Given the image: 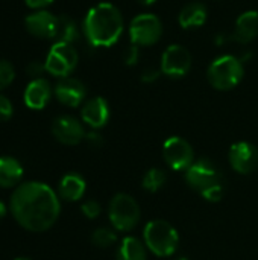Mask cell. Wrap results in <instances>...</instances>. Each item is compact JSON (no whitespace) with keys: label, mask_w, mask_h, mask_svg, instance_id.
Returning <instances> with one entry per match:
<instances>
[{"label":"cell","mask_w":258,"mask_h":260,"mask_svg":"<svg viewBox=\"0 0 258 260\" xmlns=\"http://www.w3.org/2000/svg\"><path fill=\"white\" fill-rule=\"evenodd\" d=\"M85 140H87V143H88L90 146H93V148H100V146L103 145L102 136H100L99 133H96V131L87 133V134H85Z\"/></svg>","instance_id":"31"},{"label":"cell","mask_w":258,"mask_h":260,"mask_svg":"<svg viewBox=\"0 0 258 260\" xmlns=\"http://www.w3.org/2000/svg\"><path fill=\"white\" fill-rule=\"evenodd\" d=\"M9 210L23 229L41 233L53 227L59 218V195L44 183L27 181L17 186L12 192Z\"/></svg>","instance_id":"1"},{"label":"cell","mask_w":258,"mask_h":260,"mask_svg":"<svg viewBox=\"0 0 258 260\" xmlns=\"http://www.w3.org/2000/svg\"><path fill=\"white\" fill-rule=\"evenodd\" d=\"M53 137L62 145H78L85 139V129L82 123L73 116H59L52 123Z\"/></svg>","instance_id":"12"},{"label":"cell","mask_w":258,"mask_h":260,"mask_svg":"<svg viewBox=\"0 0 258 260\" xmlns=\"http://www.w3.org/2000/svg\"><path fill=\"white\" fill-rule=\"evenodd\" d=\"M14 78H15V70L12 64L5 59H0V91L8 85H11Z\"/></svg>","instance_id":"25"},{"label":"cell","mask_w":258,"mask_h":260,"mask_svg":"<svg viewBox=\"0 0 258 260\" xmlns=\"http://www.w3.org/2000/svg\"><path fill=\"white\" fill-rule=\"evenodd\" d=\"M166 181H167L166 172L163 169H160V168H152L144 174V177L141 180V186H143L144 190H148L151 193H155V192H158L160 189L164 187Z\"/></svg>","instance_id":"23"},{"label":"cell","mask_w":258,"mask_h":260,"mask_svg":"<svg viewBox=\"0 0 258 260\" xmlns=\"http://www.w3.org/2000/svg\"><path fill=\"white\" fill-rule=\"evenodd\" d=\"M143 239L146 248L158 257L172 256L179 245L176 229L164 219L149 221L143 230Z\"/></svg>","instance_id":"4"},{"label":"cell","mask_w":258,"mask_h":260,"mask_svg":"<svg viewBox=\"0 0 258 260\" xmlns=\"http://www.w3.org/2000/svg\"><path fill=\"white\" fill-rule=\"evenodd\" d=\"M52 98V87L47 79H32L24 90V104L30 110H43Z\"/></svg>","instance_id":"16"},{"label":"cell","mask_w":258,"mask_h":260,"mask_svg":"<svg viewBox=\"0 0 258 260\" xmlns=\"http://www.w3.org/2000/svg\"><path fill=\"white\" fill-rule=\"evenodd\" d=\"M243 64L239 58L233 55H224L216 58L207 72L210 84L220 91L233 90L243 79Z\"/></svg>","instance_id":"5"},{"label":"cell","mask_w":258,"mask_h":260,"mask_svg":"<svg viewBox=\"0 0 258 260\" xmlns=\"http://www.w3.org/2000/svg\"><path fill=\"white\" fill-rule=\"evenodd\" d=\"M29 34L38 38H55L58 29V17L49 11L38 9L29 14L24 20Z\"/></svg>","instance_id":"13"},{"label":"cell","mask_w":258,"mask_h":260,"mask_svg":"<svg viewBox=\"0 0 258 260\" xmlns=\"http://www.w3.org/2000/svg\"><path fill=\"white\" fill-rule=\"evenodd\" d=\"M91 242L97 248H109L117 242V235H116V232H113L106 227H100L93 232Z\"/></svg>","instance_id":"24"},{"label":"cell","mask_w":258,"mask_h":260,"mask_svg":"<svg viewBox=\"0 0 258 260\" xmlns=\"http://www.w3.org/2000/svg\"><path fill=\"white\" fill-rule=\"evenodd\" d=\"M176 260H189V259H186V257H181V259H176Z\"/></svg>","instance_id":"36"},{"label":"cell","mask_w":258,"mask_h":260,"mask_svg":"<svg viewBox=\"0 0 258 260\" xmlns=\"http://www.w3.org/2000/svg\"><path fill=\"white\" fill-rule=\"evenodd\" d=\"M55 38L61 43H68V44L76 41L79 38V29H78L76 21L68 15H59Z\"/></svg>","instance_id":"22"},{"label":"cell","mask_w":258,"mask_h":260,"mask_svg":"<svg viewBox=\"0 0 258 260\" xmlns=\"http://www.w3.org/2000/svg\"><path fill=\"white\" fill-rule=\"evenodd\" d=\"M84 32L94 47H109L116 44L123 32L122 12L113 3H97L85 15Z\"/></svg>","instance_id":"2"},{"label":"cell","mask_w":258,"mask_h":260,"mask_svg":"<svg viewBox=\"0 0 258 260\" xmlns=\"http://www.w3.org/2000/svg\"><path fill=\"white\" fill-rule=\"evenodd\" d=\"M116 260H146V245L140 239L128 236L120 242Z\"/></svg>","instance_id":"21"},{"label":"cell","mask_w":258,"mask_h":260,"mask_svg":"<svg viewBox=\"0 0 258 260\" xmlns=\"http://www.w3.org/2000/svg\"><path fill=\"white\" fill-rule=\"evenodd\" d=\"M85 180L82 178V175L76 174V172H70V174H65L59 184H58V195L59 198L65 200V201H79L84 193H85Z\"/></svg>","instance_id":"17"},{"label":"cell","mask_w":258,"mask_h":260,"mask_svg":"<svg viewBox=\"0 0 258 260\" xmlns=\"http://www.w3.org/2000/svg\"><path fill=\"white\" fill-rule=\"evenodd\" d=\"M163 34L161 21L154 14H140L132 18L129 24V38L137 46H152Z\"/></svg>","instance_id":"8"},{"label":"cell","mask_w":258,"mask_h":260,"mask_svg":"<svg viewBox=\"0 0 258 260\" xmlns=\"http://www.w3.org/2000/svg\"><path fill=\"white\" fill-rule=\"evenodd\" d=\"M140 5H143V6H151V5H154L157 0H137Z\"/></svg>","instance_id":"34"},{"label":"cell","mask_w":258,"mask_h":260,"mask_svg":"<svg viewBox=\"0 0 258 260\" xmlns=\"http://www.w3.org/2000/svg\"><path fill=\"white\" fill-rule=\"evenodd\" d=\"M160 70L158 69H152V67H149V69H146V70H143V73H141V81L144 82V84H152V82H155L158 78H160Z\"/></svg>","instance_id":"30"},{"label":"cell","mask_w":258,"mask_h":260,"mask_svg":"<svg viewBox=\"0 0 258 260\" xmlns=\"http://www.w3.org/2000/svg\"><path fill=\"white\" fill-rule=\"evenodd\" d=\"M192 67V55L181 44L169 46L161 56V72L169 78H182Z\"/></svg>","instance_id":"10"},{"label":"cell","mask_w":258,"mask_h":260,"mask_svg":"<svg viewBox=\"0 0 258 260\" xmlns=\"http://www.w3.org/2000/svg\"><path fill=\"white\" fill-rule=\"evenodd\" d=\"M81 210H82V215L88 219H96L100 212H102V207L100 204L96 201V200H88V201H84L82 206H81Z\"/></svg>","instance_id":"26"},{"label":"cell","mask_w":258,"mask_h":260,"mask_svg":"<svg viewBox=\"0 0 258 260\" xmlns=\"http://www.w3.org/2000/svg\"><path fill=\"white\" fill-rule=\"evenodd\" d=\"M187 184L210 203H217L224 197L222 174L208 158H199L186 171Z\"/></svg>","instance_id":"3"},{"label":"cell","mask_w":258,"mask_h":260,"mask_svg":"<svg viewBox=\"0 0 258 260\" xmlns=\"http://www.w3.org/2000/svg\"><path fill=\"white\" fill-rule=\"evenodd\" d=\"M55 96L56 99L65 105V107H79L84 99H85V94H87V90H85V85L76 79V78H61L56 85H55Z\"/></svg>","instance_id":"14"},{"label":"cell","mask_w":258,"mask_h":260,"mask_svg":"<svg viewBox=\"0 0 258 260\" xmlns=\"http://www.w3.org/2000/svg\"><path fill=\"white\" fill-rule=\"evenodd\" d=\"M108 216L117 232H131L140 221V206L131 195L117 193L109 203Z\"/></svg>","instance_id":"6"},{"label":"cell","mask_w":258,"mask_h":260,"mask_svg":"<svg viewBox=\"0 0 258 260\" xmlns=\"http://www.w3.org/2000/svg\"><path fill=\"white\" fill-rule=\"evenodd\" d=\"M46 72L56 78H67L78 66V52L76 49L68 43L56 41L44 61Z\"/></svg>","instance_id":"7"},{"label":"cell","mask_w":258,"mask_h":260,"mask_svg":"<svg viewBox=\"0 0 258 260\" xmlns=\"http://www.w3.org/2000/svg\"><path fill=\"white\" fill-rule=\"evenodd\" d=\"M5 215H6V206H5L3 201H0V219H3Z\"/></svg>","instance_id":"33"},{"label":"cell","mask_w":258,"mask_h":260,"mask_svg":"<svg viewBox=\"0 0 258 260\" xmlns=\"http://www.w3.org/2000/svg\"><path fill=\"white\" fill-rule=\"evenodd\" d=\"M24 2L30 9H44L46 6L53 3V0H24Z\"/></svg>","instance_id":"32"},{"label":"cell","mask_w":258,"mask_h":260,"mask_svg":"<svg viewBox=\"0 0 258 260\" xmlns=\"http://www.w3.org/2000/svg\"><path fill=\"white\" fill-rule=\"evenodd\" d=\"M138 58H140V50H138V46L137 44H131L125 49L123 52V61L126 66H135L138 62Z\"/></svg>","instance_id":"27"},{"label":"cell","mask_w":258,"mask_h":260,"mask_svg":"<svg viewBox=\"0 0 258 260\" xmlns=\"http://www.w3.org/2000/svg\"><path fill=\"white\" fill-rule=\"evenodd\" d=\"M23 166L17 158L9 155L0 157V187L9 189L18 186L23 178Z\"/></svg>","instance_id":"19"},{"label":"cell","mask_w":258,"mask_h":260,"mask_svg":"<svg viewBox=\"0 0 258 260\" xmlns=\"http://www.w3.org/2000/svg\"><path fill=\"white\" fill-rule=\"evenodd\" d=\"M12 114H14V107H12L11 101L6 96L0 94V122L9 120L12 117Z\"/></svg>","instance_id":"28"},{"label":"cell","mask_w":258,"mask_h":260,"mask_svg":"<svg viewBox=\"0 0 258 260\" xmlns=\"http://www.w3.org/2000/svg\"><path fill=\"white\" fill-rule=\"evenodd\" d=\"M228 160L236 172L248 175L257 169L258 149L249 142H237L230 148Z\"/></svg>","instance_id":"11"},{"label":"cell","mask_w":258,"mask_h":260,"mask_svg":"<svg viewBox=\"0 0 258 260\" xmlns=\"http://www.w3.org/2000/svg\"><path fill=\"white\" fill-rule=\"evenodd\" d=\"M81 117H82L84 123H87L93 129H99V128L105 126L109 120L108 102L100 96L88 99L81 110Z\"/></svg>","instance_id":"15"},{"label":"cell","mask_w":258,"mask_h":260,"mask_svg":"<svg viewBox=\"0 0 258 260\" xmlns=\"http://www.w3.org/2000/svg\"><path fill=\"white\" fill-rule=\"evenodd\" d=\"M207 15L208 14L205 5H202L201 2H192L181 9L178 15V21L182 29H196L204 26Z\"/></svg>","instance_id":"20"},{"label":"cell","mask_w":258,"mask_h":260,"mask_svg":"<svg viewBox=\"0 0 258 260\" xmlns=\"http://www.w3.org/2000/svg\"><path fill=\"white\" fill-rule=\"evenodd\" d=\"M258 37V12L248 11L239 15L234 27V40L246 44Z\"/></svg>","instance_id":"18"},{"label":"cell","mask_w":258,"mask_h":260,"mask_svg":"<svg viewBox=\"0 0 258 260\" xmlns=\"http://www.w3.org/2000/svg\"><path fill=\"white\" fill-rule=\"evenodd\" d=\"M43 72H46V64H44V62H40V61H32V62H29L27 67H26V73H27L29 76L35 78V79L40 78Z\"/></svg>","instance_id":"29"},{"label":"cell","mask_w":258,"mask_h":260,"mask_svg":"<svg viewBox=\"0 0 258 260\" xmlns=\"http://www.w3.org/2000/svg\"><path fill=\"white\" fill-rule=\"evenodd\" d=\"M163 155L166 163L178 172L187 171L195 161L193 148L182 137H169L163 145Z\"/></svg>","instance_id":"9"},{"label":"cell","mask_w":258,"mask_h":260,"mask_svg":"<svg viewBox=\"0 0 258 260\" xmlns=\"http://www.w3.org/2000/svg\"><path fill=\"white\" fill-rule=\"evenodd\" d=\"M14 260H32V259H29V257H17V259H14Z\"/></svg>","instance_id":"35"}]
</instances>
